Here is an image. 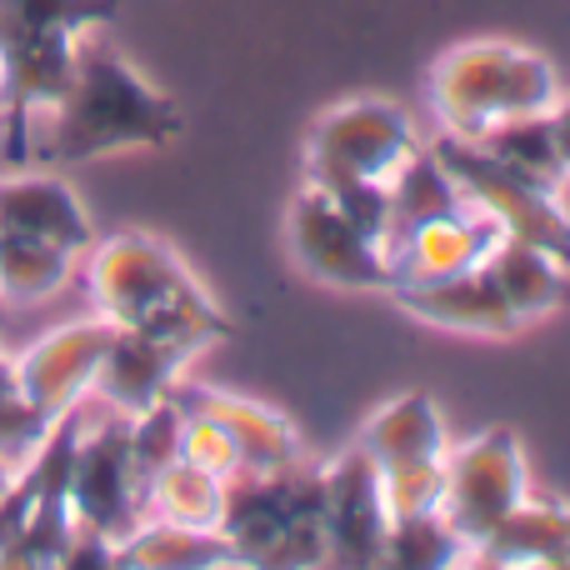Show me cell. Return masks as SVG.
Here are the masks:
<instances>
[{
	"label": "cell",
	"mask_w": 570,
	"mask_h": 570,
	"mask_svg": "<svg viewBox=\"0 0 570 570\" xmlns=\"http://www.w3.org/2000/svg\"><path fill=\"white\" fill-rule=\"evenodd\" d=\"M180 106L150 86L120 50L80 46L70 90L30 126V160L90 166L126 150H166L180 140Z\"/></svg>",
	"instance_id": "1"
},
{
	"label": "cell",
	"mask_w": 570,
	"mask_h": 570,
	"mask_svg": "<svg viewBox=\"0 0 570 570\" xmlns=\"http://www.w3.org/2000/svg\"><path fill=\"white\" fill-rule=\"evenodd\" d=\"M86 291L96 301V315L116 331L180 341L190 351H210L236 335V321L220 311V301L186 266V256L146 230L96 240L86 250Z\"/></svg>",
	"instance_id": "2"
},
{
	"label": "cell",
	"mask_w": 570,
	"mask_h": 570,
	"mask_svg": "<svg viewBox=\"0 0 570 570\" xmlns=\"http://www.w3.org/2000/svg\"><path fill=\"white\" fill-rule=\"evenodd\" d=\"M421 150L415 120L385 96H351L321 110L305 136V180L321 186L365 236H391V186Z\"/></svg>",
	"instance_id": "3"
},
{
	"label": "cell",
	"mask_w": 570,
	"mask_h": 570,
	"mask_svg": "<svg viewBox=\"0 0 570 570\" xmlns=\"http://www.w3.org/2000/svg\"><path fill=\"white\" fill-rule=\"evenodd\" d=\"M425 96L445 136L485 140L505 120L541 116L561 100V76L551 56L521 46V40H461L435 56L425 76Z\"/></svg>",
	"instance_id": "4"
},
{
	"label": "cell",
	"mask_w": 570,
	"mask_h": 570,
	"mask_svg": "<svg viewBox=\"0 0 570 570\" xmlns=\"http://www.w3.org/2000/svg\"><path fill=\"white\" fill-rule=\"evenodd\" d=\"M220 535L246 570H311L325 566L321 525V465H285L226 485Z\"/></svg>",
	"instance_id": "5"
},
{
	"label": "cell",
	"mask_w": 570,
	"mask_h": 570,
	"mask_svg": "<svg viewBox=\"0 0 570 570\" xmlns=\"http://www.w3.org/2000/svg\"><path fill=\"white\" fill-rule=\"evenodd\" d=\"M431 150L455 176L461 196L471 200L475 210H485L505 236L551 250L556 261L570 266V210L561 200V186H546V180L505 166V160L491 156L485 146H475V140H455V136H445V130Z\"/></svg>",
	"instance_id": "6"
},
{
	"label": "cell",
	"mask_w": 570,
	"mask_h": 570,
	"mask_svg": "<svg viewBox=\"0 0 570 570\" xmlns=\"http://www.w3.org/2000/svg\"><path fill=\"white\" fill-rule=\"evenodd\" d=\"M525 491H531V465H525V445L511 425H485L461 445L451 441L441 515L471 546V561L485 546V535L525 501Z\"/></svg>",
	"instance_id": "7"
},
{
	"label": "cell",
	"mask_w": 570,
	"mask_h": 570,
	"mask_svg": "<svg viewBox=\"0 0 570 570\" xmlns=\"http://www.w3.org/2000/svg\"><path fill=\"white\" fill-rule=\"evenodd\" d=\"M285 246L301 276L331 285V291H365L385 295L395 285L391 256L375 236H365L321 186L301 180V190L291 196L285 210Z\"/></svg>",
	"instance_id": "8"
},
{
	"label": "cell",
	"mask_w": 570,
	"mask_h": 570,
	"mask_svg": "<svg viewBox=\"0 0 570 570\" xmlns=\"http://www.w3.org/2000/svg\"><path fill=\"white\" fill-rule=\"evenodd\" d=\"M66 501L80 531L106 535L110 546H120L146 521V495H140L136 465H130V435L120 411L100 425H80L76 455H70Z\"/></svg>",
	"instance_id": "9"
},
{
	"label": "cell",
	"mask_w": 570,
	"mask_h": 570,
	"mask_svg": "<svg viewBox=\"0 0 570 570\" xmlns=\"http://www.w3.org/2000/svg\"><path fill=\"white\" fill-rule=\"evenodd\" d=\"M321 525H325V566L345 570H371L385 556V531H391V511H385L381 471L375 461L351 445L335 461L321 465Z\"/></svg>",
	"instance_id": "10"
},
{
	"label": "cell",
	"mask_w": 570,
	"mask_h": 570,
	"mask_svg": "<svg viewBox=\"0 0 570 570\" xmlns=\"http://www.w3.org/2000/svg\"><path fill=\"white\" fill-rule=\"evenodd\" d=\"M116 341L110 321H70L60 331L40 335L26 355L16 361V385L26 395V405L40 421L56 425L60 415H70L96 385V371L106 361V345Z\"/></svg>",
	"instance_id": "11"
},
{
	"label": "cell",
	"mask_w": 570,
	"mask_h": 570,
	"mask_svg": "<svg viewBox=\"0 0 570 570\" xmlns=\"http://www.w3.org/2000/svg\"><path fill=\"white\" fill-rule=\"evenodd\" d=\"M186 415H206L226 431V441L236 445V461L240 471L250 475H266V471H285V465H301L305 461V441L295 431L291 415H281L276 405H261L250 395H230V391H216V385H196L180 375L176 391Z\"/></svg>",
	"instance_id": "12"
},
{
	"label": "cell",
	"mask_w": 570,
	"mask_h": 570,
	"mask_svg": "<svg viewBox=\"0 0 570 570\" xmlns=\"http://www.w3.org/2000/svg\"><path fill=\"white\" fill-rule=\"evenodd\" d=\"M505 240V230L495 226L485 210H475L465 200L461 210L441 220H425V226L405 230L385 246L395 271V285H411V281H445V276H461V271H475L491 261V250Z\"/></svg>",
	"instance_id": "13"
},
{
	"label": "cell",
	"mask_w": 570,
	"mask_h": 570,
	"mask_svg": "<svg viewBox=\"0 0 570 570\" xmlns=\"http://www.w3.org/2000/svg\"><path fill=\"white\" fill-rule=\"evenodd\" d=\"M385 295H391L405 315H415L421 325H435V331H451V335H485V341H501V335L521 331V321L511 315V305H505V295L495 291V281L485 266L461 271V276H445V281L391 285Z\"/></svg>",
	"instance_id": "14"
},
{
	"label": "cell",
	"mask_w": 570,
	"mask_h": 570,
	"mask_svg": "<svg viewBox=\"0 0 570 570\" xmlns=\"http://www.w3.org/2000/svg\"><path fill=\"white\" fill-rule=\"evenodd\" d=\"M200 351L180 341H156V335L140 331H116V341L106 345V361L96 371V385L90 391L120 415H136L146 405H156L160 395L176 391V381L186 375V365L196 361Z\"/></svg>",
	"instance_id": "15"
},
{
	"label": "cell",
	"mask_w": 570,
	"mask_h": 570,
	"mask_svg": "<svg viewBox=\"0 0 570 570\" xmlns=\"http://www.w3.org/2000/svg\"><path fill=\"white\" fill-rule=\"evenodd\" d=\"M0 230L50 240V246L70 250V256H86L96 246V226H90L80 196L56 176L0 180Z\"/></svg>",
	"instance_id": "16"
},
{
	"label": "cell",
	"mask_w": 570,
	"mask_h": 570,
	"mask_svg": "<svg viewBox=\"0 0 570 570\" xmlns=\"http://www.w3.org/2000/svg\"><path fill=\"white\" fill-rule=\"evenodd\" d=\"M475 561L495 570H570V501L525 491V501L485 535Z\"/></svg>",
	"instance_id": "17"
},
{
	"label": "cell",
	"mask_w": 570,
	"mask_h": 570,
	"mask_svg": "<svg viewBox=\"0 0 570 570\" xmlns=\"http://www.w3.org/2000/svg\"><path fill=\"white\" fill-rule=\"evenodd\" d=\"M355 445L375 461V471H385V465H405V461H445L451 431H445V415L431 395L405 391L395 401H385L381 411L365 415Z\"/></svg>",
	"instance_id": "18"
},
{
	"label": "cell",
	"mask_w": 570,
	"mask_h": 570,
	"mask_svg": "<svg viewBox=\"0 0 570 570\" xmlns=\"http://www.w3.org/2000/svg\"><path fill=\"white\" fill-rule=\"evenodd\" d=\"M485 271H491L495 291L505 295V305H511V315L521 325L546 321V315H556L570 301L566 261H556L551 250H541V246H525V240H515V236H505L501 246L491 250Z\"/></svg>",
	"instance_id": "19"
},
{
	"label": "cell",
	"mask_w": 570,
	"mask_h": 570,
	"mask_svg": "<svg viewBox=\"0 0 570 570\" xmlns=\"http://www.w3.org/2000/svg\"><path fill=\"white\" fill-rule=\"evenodd\" d=\"M116 570H230L240 566L220 531H190L176 521H146L116 546Z\"/></svg>",
	"instance_id": "20"
},
{
	"label": "cell",
	"mask_w": 570,
	"mask_h": 570,
	"mask_svg": "<svg viewBox=\"0 0 570 570\" xmlns=\"http://www.w3.org/2000/svg\"><path fill=\"white\" fill-rule=\"evenodd\" d=\"M226 485L220 475L200 471L190 461H170L156 481L146 485V515L156 521H176L190 531H220V511H226Z\"/></svg>",
	"instance_id": "21"
},
{
	"label": "cell",
	"mask_w": 570,
	"mask_h": 570,
	"mask_svg": "<svg viewBox=\"0 0 570 570\" xmlns=\"http://www.w3.org/2000/svg\"><path fill=\"white\" fill-rule=\"evenodd\" d=\"M461 206H465V196H461V186H455V176L441 166V156H435L431 146H421L415 160L391 186V236H385V246H391L395 236H405V230L425 226V220H441Z\"/></svg>",
	"instance_id": "22"
},
{
	"label": "cell",
	"mask_w": 570,
	"mask_h": 570,
	"mask_svg": "<svg viewBox=\"0 0 570 570\" xmlns=\"http://www.w3.org/2000/svg\"><path fill=\"white\" fill-rule=\"evenodd\" d=\"M80 256L50 246V240L36 236H10L0 230V301L10 305H36L46 295H56L60 285L70 281Z\"/></svg>",
	"instance_id": "23"
},
{
	"label": "cell",
	"mask_w": 570,
	"mask_h": 570,
	"mask_svg": "<svg viewBox=\"0 0 570 570\" xmlns=\"http://www.w3.org/2000/svg\"><path fill=\"white\" fill-rule=\"evenodd\" d=\"M471 561V546L455 535V525L441 511H421V515H401L385 531V556L381 566L395 570H451Z\"/></svg>",
	"instance_id": "24"
},
{
	"label": "cell",
	"mask_w": 570,
	"mask_h": 570,
	"mask_svg": "<svg viewBox=\"0 0 570 570\" xmlns=\"http://www.w3.org/2000/svg\"><path fill=\"white\" fill-rule=\"evenodd\" d=\"M475 146H485L491 156H501L505 166L525 170V176L546 180V186H566V166H561V150H556V136H551V116H521V120H505L501 130H491L485 140H475Z\"/></svg>",
	"instance_id": "25"
},
{
	"label": "cell",
	"mask_w": 570,
	"mask_h": 570,
	"mask_svg": "<svg viewBox=\"0 0 570 570\" xmlns=\"http://www.w3.org/2000/svg\"><path fill=\"white\" fill-rule=\"evenodd\" d=\"M180 425H186V411H180L176 395H160L156 405H146V411L126 415L130 465H136L140 495H146V485L156 481V475L180 455Z\"/></svg>",
	"instance_id": "26"
},
{
	"label": "cell",
	"mask_w": 570,
	"mask_h": 570,
	"mask_svg": "<svg viewBox=\"0 0 570 570\" xmlns=\"http://www.w3.org/2000/svg\"><path fill=\"white\" fill-rule=\"evenodd\" d=\"M381 491H385V511H391V521H401V515H421V511H441L445 461L385 465V471H381Z\"/></svg>",
	"instance_id": "27"
},
{
	"label": "cell",
	"mask_w": 570,
	"mask_h": 570,
	"mask_svg": "<svg viewBox=\"0 0 570 570\" xmlns=\"http://www.w3.org/2000/svg\"><path fill=\"white\" fill-rule=\"evenodd\" d=\"M50 421H40L26 405L20 385H0V461L6 465H26L36 455V445L46 441Z\"/></svg>",
	"instance_id": "28"
},
{
	"label": "cell",
	"mask_w": 570,
	"mask_h": 570,
	"mask_svg": "<svg viewBox=\"0 0 570 570\" xmlns=\"http://www.w3.org/2000/svg\"><path fill=\"white\" fill-rule=\"evenodd\" d=\"M180 461L200 465V471L220 475V481H236L240 475L236 445H230L226 431H220L216 421H206V415H186V425H180Z\"/></svg>",
	"instance_id": "29"
},
{
	"label": "cell",
	"mask_w": 570,
	"mask_h": 570,
	"mask_svg": "<svg viewBox=\"0 0 570 570\" xmlns=\"http://www.w3.org/2000/svg\"><path fill=\"white\" fill-rule=\"evenodd\" d=\"M546 116H551V136H556V150H561V166H566V180H570V96L566 90Z\"/></svg>",
	"instance_id": "30"
},
{
	"label": "cell",
	"mask_w": 570,
	"mask_h": 570,
	"mask_svg": "<svg viewBox=\"0 0 570 570\" xmlns=\"http://www.w3.org/2000/svg\"><path fill=\"white\" fill-rule=\"evenodd\" d=\"M0 385H16V361L0 351Z\"/></svg>",
	"instance_id": "31"
},
{
	"label": "cell",
	"mask_w": 570,
	"mask_h": 570,
	"mask_svg": "<svg viewBox=\"0 0 570 570\" xmlns=\"http://www.w3.org/2000/svg\"><path fill=\"white\" fill-rule=\"evenodd\" d=\"M16 471H20V465H6V461H0V495L10 491V481H16Z\"/></svg>",
	"instance_id": "32"
}]
</instances>
